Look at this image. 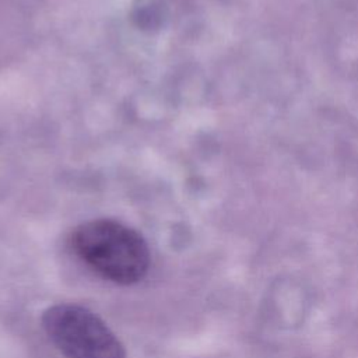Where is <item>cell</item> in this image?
Returning a JSON list of instances; mask_svg holds the SVG:
<instances>
[{"mask_svg":"<svg viewBox=\"0 0 358 358\" xmlns=\"http://www.w3.org/2000/svg\"><path fill=\"white\" fill-rule=\"evenodd\" d=\"M76 255L103 278L120 285L141 281L150 268L151 255L145 239L115 220H92L71 235Z\"/></svg>","mask_w":358,"mask_h":358,"instance_id":"6da1fadb","label":"cell"},{"mask_svg":"<svg viewBox=\"0 0 358 358\" xmlns=\"http://www.w3.org/2000/svg\"><path fill=\"white\" fill-rule=\"evenodd\" d=\"M42 327L66 358H126L123 344L87 308L57 303L42 313Z\"/></svg>","mask_w":358,"mask_h":358,"instance_id":"7a4b0ae2","label":"cell"}]
</instances>
